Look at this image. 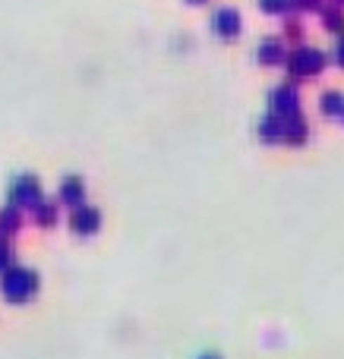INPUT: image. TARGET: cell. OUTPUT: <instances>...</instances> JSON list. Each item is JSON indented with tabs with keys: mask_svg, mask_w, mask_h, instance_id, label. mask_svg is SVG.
<instances>
[{
	"mask_svg": "<svg viewBox=\"0 0 344 359\" xmlns=\"http://www.w3.org/2000/svg\"><path fill=\"white\" fill-rule=\"evenodd\" d=\"M35 290V274L29 271H10V278H4V293L10 299H25Z\"/></svg>",
	"mask_w": 344,
	"mask_h": 359,
	"instance_id": "cell-1",
	"label": "cell"
},
{
	"mask_svg": "<svg viewBox=\"0 0 344 359\" xmlns=\"http://www.w3.org/2000/svg\"><path fill=\"white\" fill-rule=\"evenodd\" d=\"M215 29H218V35H225V38L237 35L240 32V16L234 10H221L218 16H215Z\"/></svg>",
	"mask_w": 344,
	"mask_h": 359,
	"instance_id": "cell-2",
	"label": "cell"
},
{
	"mask_svg": "<svg viewBox=\"0 0 344 359\" xmlns=\"http://www.w3.org/2000/svg\"><path fill=\"white\" fill-rule=\"evenodd\" d=\"M300 54H303L300 60H294V73H307V69L316 73V69L322 67V57L316 54V50H300Z\"/></svg>",
	"mask_w": 344,
	"mask_h": 359,
	"instance_id": "cell-3",
	"label": "cell"
},
{
	"mask_svg": "<svg viewBox=\"0 0 344 359\" xmlns=\"http://www.w3.org/2000/svg\"><path fill=\"white\" fill-rule=\"evenodd\" d=\"M95 224H98V215L95 211H76V217H73V227H76V233H92L95 230Z\"/></svg>",
	"mask_w": 344,
	"mask_h": 359,
	"instance_id": "cell-4",
	"label": "cell"
},
{
	"mask_svg": "<svg viewBox=\"0 0 344 359\" xmlns=\"http://www.w3.org/2000/svg\"><path fill=\"white\" fill-rule=\"evenodd\" d=\"M294 101H297V95H294V88H278L275 95H272V104H275V111H294Z\"/></svg>",
	"mask_w": 344,
	"mask_h": 359,
	"instance_id": "cell-5",
	"label": "cell"
},
{
	"mask_svg": "<svg viewBox=\"0 0 344 359\" xmlns=\"http://www.w3.org/2000/svg\"><path fill=\"white\" fill-rule=\"evenodd\" d=\"M322 111L326 114H344V98L338 92H329L326 98H322Z\"/></svg>",
	"mask_w": 344,
	"mask_h": 359,
	"instance_id": "cell-6",
	"label": "cell"
},
{
	"mask_svg": "<svg viewBox=\"0 0 344 359\" xmlns=\"http://www.w3.org/2000/svg\"><path fill=\"white\" fill-rule=\"evenodd\" d=\"M282 44L278 41H269V44H263V60L265 63H275V60H282Z\"/></svg>",
	"mask_w": 344,
	"mask_h": 359,
	"instance_id": "cell-7",
	"label": "cell"
},
{
	"mask_svg": "<svg viewBox=\"0 0 344 359\" xmlns=\"http://www.w3.org/2000/svg\"><path fill=\"white\" fill-rule=\"evenodd\" d=\"M284 6H288V0H265V10H272V13L284 10Z\"/></svg>",
	"mask_w": 344,
	"mask_h": 359,
	"instance_id": "cell-8",
	"label": "cell"
},
{
	"mask_svg": "<svg viewBox=\"0 0 344 359\" xmlns=\"http://www.w3.org/2000/svg\"><path fill=\"white\" fill-rule=\"evenodd\" d=\"M335 60H338V63H341V67H344V41L338 44V50H335Z\"/></svg>",
	"mask_w": 344,
	"mask_h": 359,
	"instance_id": "cell-9",
	"label": "cell"
}]
</instances>
